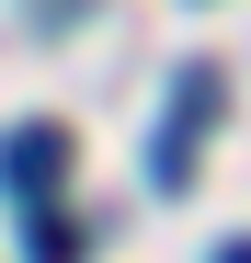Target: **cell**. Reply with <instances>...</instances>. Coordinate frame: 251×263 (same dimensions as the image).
<instances>
[{"label": "cell", "mask_w": 251, "mask_h": 263, "mask_svg": "<svg viewBox=\"0 0 251 263\" xmlns=\"http://www.w3.org/2000/svg\"><path fill=\"white\" fill-rule=\"evenodd\" d=\"M217 263H251V240H240V252H217Z\"/></svg>", "instance_id": "cell-4"}, {"label": "cell", "mask_w": 251, "mask_h": 263, "mask_svg": "<svg viewBox=\"0 0 251 263\" xmlns=\"http://www.w3.org/2000/svg\"><path fill=\"white\" fill-rule=\"evenodd\" d=\"M92 252V229L80 217H57V206H34V229H23V263H80Z\"/></svg>", "instance_id": "cell-3"}, {"label": "cell", "mask_w": 251, "mask_h": 263, "mask_svg": "<svg viewBox=\"0 0 251 263\" xmlns=\"http://www.w3.org/2000/svg\"><path fill=\"white\" fill-rule=\"evenodd\" d=\"M0 183H12L23 206H46V195L69 183V126H46V115L12 126V138H0Z\"/></svg>", "instance_id": "cell-2"}, {"label": "cell", "mask_w": 251, "mask_h": 263, "mask_svg": "<svg viewBox=\"0 0 251 263\" xmlns=\"http://www.w3.org/2000/svg\"><path fill=\"white\" fill-rule=\"evenodd\" d=\"M205 115H217V69L194 58V69L172 80V126L149 138V183H160V195H183V183H194V138H205Z\"/></svg>", "instance_id": "cell-1"}]
</instances>
